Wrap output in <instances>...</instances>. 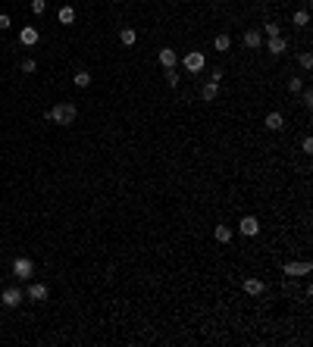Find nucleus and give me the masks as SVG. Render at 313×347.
I'll return each mask as SVG.
<instances>
[{"mask_svg": "<svg viewBox=\"0 0 313 347\" xmlns=\"http://www.w3.org/2000/svg\"><path fill=\"white\" fill-rule=\"evenodd\" d=\"M72 81L79 84V88H88V84H91V72H85V69H79V72L72 75Z\"/></svg>", "mask_w": 313, "mask_h": 347, "instance_id": "19", "label": "nucleus"}, {"mask_svg": "<svg viewBox=\"0 0 313 347\" xmlns=\"http://www.w3.org/2000/svg\"><path fill=\"white\" fill-rule=\"evenodd\" d=\"M204 66H207V56L200 53V50H191V53L182 56V69H185V72H194V75H198Z\"/></svg>", "mask_w": 313, "mask_h": 347, "instance_id": "2", "label": "nucleus"}, {"mask_svg": "<svg viewBox=\"0 0 313 347\" xmlns=\"http://www.w3.org/2000/svg\"><path fill=\"white\" fill-rule=\"evenodd\" d=\"M282 272L285 275H310L313 272V263H310V260H301V263H285Z\"/></svg>", "mask_w": 313, "mask_h": 347, "instance_id": "6", "label": "nucleus"}, {"mask_svg": "<svg viewBox=\"0 0 313 347\" xmlns=\"http://www.w3.org/2000/svg\"><path fill=\"white\" fill-rule=\"evenodd\" d=\"M241 288H244V294H251V297H260V294L266 291V285L260 282V278H244Z\"/></svg>", "mask_w": 313, "mask_h": 347, "instance_id": "9", "label": "nucleus"}, {"mask_svg": "<svg viewBox=\"0 0 313 347\" xmlns=\"http://www.w3.org/2000/svg\"><path fill=\"white\" fill-rule=\"evenodd\" d=\"M288 91H291V94H301V91H304V81L298 79V75H294V79L288 81Z\"/></svg>", "mask_w": 313, "mask_h": 347, "instance_id": "23", "label": "nucleus"}, {"mask_svg": "<svg viewBox=\"0 0 313 347\" xmlns=\"http://www.w3.org/2000/svg\"><path fill=\"white\" fill-rule=\"evenodd\" d=\"M219 3H223V0H219Z\"/></svg>", "mask_w": 313, "mask_h": 347, "instance_id": "31", "label": "nucleus"}, {"mask_svg": "<svg viewBox=\"0 0 313 347\" xmlns=\"http://www.w3.org/2000/svg\"><path fill=\"white\" fill-rule=\"evenodd\" d=\"M301 150H304V154H313V138H304L301 141Z\"/></svg>", "mask_w": 313, "mask_h": 347, "instance_id": "26", "label": "nucleus"}, {"mask_svg": "<svg viewBox=\"0 0 313 347\" xmlns=\"http://www.w3.org/2000/svg\"><path fill=\"white\" fill-rule=\"evenodd\" d=\"M301 66H304V69H310V66H313V56H310V53H301Z\"/></svg>", "mask_w": 313, "mask_h": 347, "instance_id": "28", "label": "nucleus"}, {"mask_svg": "<svg viewBox=\"0 0 313 347\" xmlns=\"http://www.w3.org/2000/svg\"><path fill=\"white\" fill-rule=\"evenodd\" d=\"M213 238H216L219 244H229V241H232V228H229V225H216V228H213Z\"/></svg>", "mask_w": 313, "mask_h": 347, "instance_id": "14", "label": "nucleus"}, {"mask_svg": "<svg viewBox=\"0 0 313 347\" xmlns=\"http://www.w3.org/2000/svg\"><path fill=\"white\" fill-rule=\"evenodd\" d=\"M19 69H22L25 75H31V72L38 69V63H35V60H22V66H19Z\"/></svg>", "mask_w": 313, "mask_h": 347, "instance_id": "25", "label": "nucleus"}, {"mask_svg": "<svg viewBox=\"0 0 313 347\" xmlns=\"http://www.w3.org/2000/svg\"><path fill=\"white\" fill-rule=\"evenodd\" d=\"M219 79H223V69H213V72H210V81L219 84Z\"/></svg>", "mask_w": 313, "mask_h": 347, "instance_id": "30", "label": "nucleus"}, {"mask_svg": "<svg viewBox=\"0 0 313 347\" xmlns=\"http://www.w3.org/2000/svg\"><path fill=\"white\" fill-rule=\"evenodd\" d=\"M301 100H304L307 107H313V91H301Z\"/></svg>", "mask_w": 313, "mask_h": 347, "instance_id": "29", "label": "nucleus"}, {"mask_svg": "<svg viewBox=\"0 0 313 347\" xmlns=\"http://www.w3.org/2000/svg\"><path fill=\"white\" fill-rule=\"evenodd\" d=\"M285 50H288V41H285L282 35H279V38H269V53H273V56H282Z\"/></svg>", "mask_w": 313, "mask_h": 347, "instance_id": "12", "label": "nucleus"}, {"mask_svg": "<svg viewBox=\"0 0 313 347\" xmlns=\"http://www.w3.org/2000/svg\"><path fill=\"white\" fill-rule=\"evenodd\" d=\"M263 31H266V38H279V35H282V28H279L276 22H266V25H263Z\"/></svg>", "mask_w": 313, "mask_h": 347, "instance_id": "21", "label": "nucleus"}, {"mask_svg": "<svg viewBox=\"0 0 313 347\" xmlns=\"http://www.w3.org/2000/svg\"><path fill=\"white\" fill-rule=\"evenodd\" d=\"M179 79H182V75L175 72V69H166V81H169V88H175V84H179Z\"/></svg>", "mask_w": 313, "mask_h": 347, "instance_id": "24", "label": "nucleus"}, {"mask_svg": "<svg viewBox=\"0 0 313 347\" xmlns=\"http://www.w3.org/2000/svg\"><path fill=\"white\" fill-rule=\"evenodd\" d=\"M13 275L19 278V282L31 278V275H35V263H31L28 257H16V260H13Z\"/></svg>", "mask_w": 313, "mask_h": 347, "instance_id": "3", "label": "nucleus"}, {"mask_svg": "<svg viewBox=\"0 0 313 347\" xmlns=\"http://www.w3.org/2000/svg\"><path fill=\"white\" fill-rule=\"evenodd\" d=\"M22 300H25V291H22V288H16V285L3 288V294H0V303H3V307H19Z\"/></svg>", "mask_w": 313, "mask_h": 347, "instance_id": "4", "label": "nucleus"}, {"mask_svg": "<svg viewBox=\"0 0 313 347\" xmlns=\"http://www.w3.org/2000/svg\"><path fill=\"white\" fill-rule=\"evenodd\" d=\"M57 19H60V25H72L75 22V10H72V6H60Z\"/></svg>", "mask_w": 313, "mask_h": 347, "instance_id": "15", "label": "nucleus"}, {"mask_svg": "<svg viewBox=\"0 0 313 347\" xmlns=\"http://www.w3.org/2000/svg\"><path fill=\"white\" fill-rule=\"evenodd\" d=\"M75 116H79L75 104H57V107L47 113V119H50V122H57V125H72V122H75Z\"/></svg>", "mask_w": 313, "mask_h": 347, "instance_id": "1", "label": "nucleus"}, {"mask_svg": "<svg viewBox=\"0 0 313 347\" xmlns=\"http://www.w3.org/2000/svg\"><path fill=\"white\" fill-rule=\"evenodd\" d=\"M266 129H269V132H282V129H285L282 113H276V109H273V113H266Z\"/></svg>", "mask_w": 313, "mask_h": 347, "instance_id": "11", "label": "nucleus"}, {"mask_svg": "<svg viewBox=\"0 0 313 347\" xmlns=\"http://www.w3.org/2000/svg\"><path fill=\"white\" fill-rule=\"evenodd\" d=\"M157 60H160V66H163V69H175V63H179V53H175V50H169V47H163Z\"/></svg>", "mask_w": 313, "mask_h": 347, "instance_id": "8", "label": "nucleus"}, {"mask_svg": "<svg viewBox=\"0 0 313 347\" xmlns=\"http://www.w3.org/2000/svg\"><path fill=\"white\" fill-rule=\"evenodd\" d=\"M229 47H232V38L226 35V31H223V35H216V38H213V50H219V53H223V50H229Z\"/></svg>", "mask_w": 313, "mask_h": 347, "instance_id": "17", "label": "nucleus"}, {"mask_svg": "<svg viewBox=\"0 0 313 347\" xmlns=\"http://www.w3.org/2000/svg\"><path fill=\"white\" fill-rule=\"evenodd\" d=\"M10 25H13V22H10V16H6V13H0V31H6Z\"/></svg>", "mask_w": 313, "mask_h": 347, "instance_id": "27", "label": "nucleus"}, {"mask_svg": "<svg viewBox=\"0 0 313 347\" xmlns=\"http://www.w3.org/2000/svg\"><path fill=\"white\" fill-rule=\"evenodd\" d=\"M244 44H248L251 50H257L260 44H263V35H260L257 28H248V31H244Z\"/></svg>", "mask_w": 313, "mask_h": 347, "instance_id": "13", "label": "nucleus"}, {"mask_svg": "<svg viewBox=\"0 0 313 347\" xmlns=\"http://www.w3.org/2000/svg\"><path fill=\"white\" fill-rule=\"evenodd\" d=\"M119 41L125 47H132L135 41H138V35H135V28H119Z\"/></svg>", "mask_w": 313, "mask_h": 347, "instance_id": "18", "label": "nucleus"}, {"mask_svg": "<svg viewBox=\"0 0 313 347\" xmlns=\"http://www.w3.org/2000/svg\"><path fill=\"white\" fill-rule=\"evenodd\" d=\"M216 94H219V84L216 81H207L204 88H200V97H204V100H216Z\"/></svg>", "mask_w": 313, "mask_h": 347, "instance_id": "16", "label": "nucleus"}, {"mask_svg": "<svg viewBox=\"0 0 313 347\" xmlns=\"http://www.w3.org/2000/svg\"><path fill=\"white\" fill-rule=\"evenodd\" d=\"M238 232L244 235V238H254V235H260V222H257V216H241Z\"/></svg>", "mask_w": 313, "mask_h": 347, "instance_id": "5", "label": "nucleus"}, {"mask_svg": "<svg viewBox=\"0 0 313 347\" xmlns=\"http://www.w3.org/2000/svg\"><path fill=\"white\" fill-rule=\"evenodd\" d=\"M44 10H47V0H31V13L35 16H44Z\"/></svg>", "mask_w": 313, "mask_h": 347, "instance_id": "22", "label": "nucleus"}, {"mask_svg": "<svg viewBox=\"0 0 313 347\" xmlns=\"http://www.w3.org/2000/svg\"><path fill=\"white\" fill-rule=\"evenodd\" d=\"M291 22H294V25H301V28H304V25L310 22V13H307V10H298V13L291 16Z\"/></svg>", "mask_w": 313, "mask_h": 347, "instance_id": "20", "label": "nucleus"}, {"mask_svg": "<svg viewBox=\"0 0 313 347\" xmlns=\"http://www.w3.org/2000/svg\"><path fill=\"white\" fill-rule=\"evenodd\" d=\"M38 38H41V35H38L35 25H25V28L19 31V41H22L25 47H35V44H38Z\"/></svg>", "mask_w": 313, "mask_h": 347, "instance_id": "10", "label": "nucleus"}, {"mask_svg": "<svg viewBox=\"0 0 313 347\" xmlns=\"http://www.w3.org/2000/svg\"><path fill=\"white\" fill-rule=\"evenodd\" d=\"M25 297H28V300H38V303H44V300H47V285L31 282L28 288H25Z\"/></svg>", "mask_w": 313, "mask_h": 347, "instance_id": "7", "label": "nucleus"}]
</instances>
